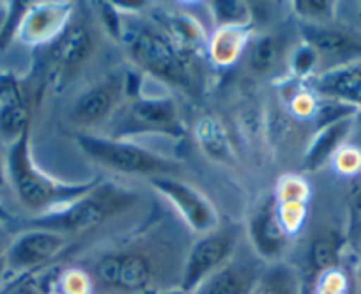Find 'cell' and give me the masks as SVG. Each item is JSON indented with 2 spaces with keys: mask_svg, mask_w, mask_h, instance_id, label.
Wrapping results in <instances>:
<instances>
[{
  "mask_svg": "<svg viewBox=\"0 0 361 294\" xmlns=\"http://www.w3.org/2000/svg\"><path fill=\"white\" fill-rule=\"evenodd\" d=\"M6 174L20 204L32 213H39V216L68 206L99 183H64L37 169L30 154V128L9 144Z\"/></svg>",
  "mask_w": 361,
  "mask_h": 294,
  "instance_id": "1",
  "label": "cell"
},
{
  "mask_svg": "<svg viewBox=\"0 0 361 294\" xmlns=\"http://www.w3.org/2000/svg\"><path fill=\"white\" fill-rule=\"evenodd\" d=\"M119 37H123L128 55L138 69L166 84L190 85L192 73L188 62L169 34L147 23L138 22L124 27L121 22Z\"/></svg>",
  "mask_w": 361,
  "mask_h": 294,
  "instance_id": "2",
  "label": "cell"
},
{
  "mask_svg": "<svg viewBox=\"0 0 361 294\" xmlns=\"http://www.w3.org/2000/svg\"><path fill=\"white\" fill-rule=\"evenodd\" d=\"M131 200H133V195L128 193L126 190L99 181L85 195L73 200L59 211L43 214L34 220L29 227L55 231L64 236L82 234L102 226L106 218L114 216L126 206H130Z\"/></svg>",
  "mask_w": 361,
  "mask_h": 294,
  "instance_id": "3",
  "label": "cell"
},
{
  "mask_svg": "<svg viewBox=\"0 0 361 294\" xmlns=\"http://www.w3.org/2000/svg\"><path fill=\"white\" fill-rule=\"evenodd\" d=\"M80 149L85 157L106 169L131 176H176L179 172L177 165L169 158H163L140 145L119 138L98 137V135H80L76 138Z\"/></svg>",
  "mask_w": 361,
  "mask_h": 294,
  "instance_id": "4",
  "label": "cell"
},
{
  "mask_svg": "<svg viewBox=\"0 0 361 294\" xmlns=\"http://www.w3.org/2000/svg\"><path fill=\"white\" fill-rule=\"evenodd\" d=\"M135 135L183 137L185 126L176 102L170 98L137 96L126 105H121L109 121V137L126 140Z\"/></svg>",
  "mask_w": 361,
  "mask_h": 294,
  "instance_id": "5",
  "label": "cell"
},
{
  "mask_svg": "<svg viewBox=\"0 0 361 294\" xmlns=\"http://www.w3.org/2000/svg\"><path fill=\"white\" fill-rule=\"evenodd\" d=\"M68 245V236L55 231L29 227L20 233L15 240L9 241L6 261L8 273L15 276L32 275L34 271L43 268L54 261Z\"/></svg>",
  "mask_w": 361,
  "mask_h": 294,
  "instance_id": "6",
  "label": "cell"
},
{
  "mask_svg": "<svg viewBox=\"0 0 361 294\" xmlns=\"http://www.w3.org/2000/svg\"><path fill=\"white\" fill-rule=\"evenodd\" d=\"M235 247V236L232 233H213L204 234L195 241L186 255L185 266L180 271L179 289L185 294H192L207 276L213 275L216 269L227 261Z\"/></svg>",
  "mask_w": 361,
  "mask_h": 294,
  "instance_id": "7",
  "label": "cell"
},
{
  "mask_svg": "<svg viewBox=\"0 0 361 294\" xmlns=\"http://www.w3.org/2000/svg\"><path fill=\"white\" fill-rule=\"evenodd\" d=\"M96 278L106 289L126 294L145 293L152 280V262L142 252H110L96 264Z\"/></svg>",
  "mask_w": 361,
  "mask_h": 294,
  "instance_id": "8",
  "label": "cell"
},
{
  "mask_svg": "<svg viewBox=\"0 0 361 294\" xmlns=\"http://www.w3.org/2000/svg\"><path fill=\"white\" fill-rule=\"evenodd\" d=\"M151 186L172 204L173 209L183 216V220H185L190 229L200 234H209L216 231V209L195 188H192V186L183 181H177L170 176L152 178Z\"/></svg>",
  "mask_w": 361,
  "mask_h": 294,
  "instance_id": "9",
  "label": "cell"
},
{
  "mask_svg": "<svg viewBox=\"0 0 361 294\" xmlns=\"http://www.w3.org/2000/svg\"><path fill=\"white\" fill-rule=\"evenodd\" d=\"M303 43L317 54L319 64H329L328 69L354 64L361 59V36L340 27L326 23H300Z\"/></svg>",
  "mask_w": 361,
  "mask_h": 294,
  "instance_id": "10",
  "label": "cell"
},
{
  "mask_svg": "<svg viewBox=\"0 0 361 294\" xmlns=\"http://www.w3.org/2000/svg\"><path fill=\"white\" fill-rule=\"evenodd\" d=\"M126 92L124 78L112 75L78 96L69 110V119L80 128H94L112 119Z\"/></svg>",
  "mask_w": 361,
  "mask_h": 294,
  "instance_id": "11",
  "label": "cell"
},
{
  "mask_svg": "<svg viewBox=\"0 0 361 294\" xmlns=\"http://www.w3.org/2000/svg\"><path fill=\"white\" fill-rule=\"evenodd\" d=\"M250 241L253 245V250L262 259H276L282 255L289 245L290 234L283 227L282 218H280L279 202L276 197L271 195L260 204L255 213L250 218Z\"/></svg>",
  "mask_w": 361,
  "mask_h": 294,
  "instance_id": "12",
  "label": "cell"
},
{
  "mask_svg": "<svg viewBox=\"0 0 361 294\" xmlns=\"http://www.w3.org/2000/svg\"><path fill=\"white\" fill-rule=\"evenodd\" d=\"M71 11V4H57V2L34 4L32 8H27L16 36H20L23 43L30 44L55 39L69 23Z\"/></svg>",
  "mask_w": 361,
  "mask_h": 294,
  "instance_id": "13",
  "label": "cell"
},
{
  "mask_svg": "<svg viewBox=\"0 0 361 294\" xmlns=\"http://www.w3.org/2000/svg\"><path fill=\"white\" fill-rule=\"evenodd\" d=\"M262 269L248 261H227L192 294H252Z\"/></svg>",
  "mask_w": 361,
  "mask_h": 294,
  "instance_id": "14",
  "label": "cell"
},
{
  "mask_svg": "<svg viewBox=\"0 0 361 294\" xmlns=\"http://www.w3.org/2000/svg\"><path fill=\"white\" fill-rule=\"evenodd\" d=\"M315 92L322 98L347 103L354 109H361V62L324 69L314 78Z\"/></svg>",
  "mask_w": 361,
  "mask_h": 294,
  "instance_id": "15",
  "label": "cell"
},
{
  "mask_svg": "<svg viewBox=\"0 0 361 294\" xmlns=\"http://www.w3.org/2000/svg\"><path fill=\"white\" fill-rule=\"evenodd\" d=\"M92 51H94V34L87 23L80 22L68 23L66 29L55 37L54 48H51L55 62L64 71L80 68Z\"/></svg>",
  "mask_w": 361,
  "mask_h": 294,
  "instance_id": "16",
  "label": "cell"
},
{
  "mask_svg": "<svg viewBox=\"0 0 361 294\" xmlns=\"http://www.w3.org/2000/svg\"><path fill=\"white\" fill-rule=\"evenodd\" d=\"M354 126V117H345L336 123L326 124L315 130L310 144L305 153V169L308 171H317L328 160H331L345 142L347 135L350 133Z\"/></svg>",
  "mask_w": 361,
  "mask_h": 294,
  "instance_id": "17",
  "label": "cell"
},
{
  "mask_svg": "<svg viewBox=\"0 0 361 294\" xmlns=\"http://www.w3.org/2000/svg\"><path fill=\"white\" fill-rule=\"evenodd\" d=\"M308 192L310 190H308L307 183L298 178L283 179L279 186V195L275 197L279 202L280 218H282L283 227L290 234V238L296 236V233L305 223Z\"/></svg>",
  "mask_w": 361,
  "mask_h": 294,
  "instance_id": "18",
  "label": "cell"
},
{
  "mask_svg": "<svg viewBox=\"0 0 361 294\" xmlns=\"http://www.w3.org/2000/svg\"><path fill=\"white\" fill-rule=\"evenodd\" d=\"M252 294H303V283L293 266L275 262L262 269Z\"/></svg>",
  "mask_w": 361,
  "mask_h": 294,
  "instance_id": "19",
  "label": "cell"
},
{
  "mask_svg": "<svg viewBox=\"0 0 361 294\" xmlns=\"http://www.w3.org/2000/svg\"><path fill=\"white\" fill-rule=\"evenodd\" d=\"M248 27L218 29L207 43L209 55L214 64L221 66V68L234 64L248 44Z\"/></svg>",
  "mask_w": 361,
  "mask_h": 294,
  "instance_id": "20",
  "label": "cell"
},
{
  "mask_svg": "<svg viewBox=\"0 0 361 294\" xmlns=\"http://www.w3.org/2000/svg\"><path fill=\"white\" fill-rule=\"evenodd\" d=\"M29 128V110L22 102L18 92H6V98L0 105V133L9 140H16Z\"/></svg>",
  "mask_w": 361,
  "mask_h": 294,
  "instance_id": "21",
  "label": "cell"
},
{
  "mask_svg": "<svg viewBox=\"0 0 361 294\" xmlns=\"http://www.w3.org/2000/svg\"><path fill=\"white\" fill-rule=\"evenodd\" d=\"M283 44L276 36H260L250 47V68L257 75H269L282 61Z\"/></svg>",
  "mask_w": 361,
  "mask_h": 294,
  "instance_id": "22",
  "label": "cell"
},
{
  "mask_svg": "<svg viewBox=\"0 0 361 294\" xmlns=\"http://www.w3.org/2000/svg\"><path fill=\"white\" fill-rule=\"evenodd\" d=\"M340 254H342V238L335 233L322 234L312 243L308 259L312 268L317 269L319 273H324L338 268Z\"/></svg>",
  "mask_w": 361,
  "mask_h": 294,
  "instance_id": "23",
  "label": "cell"
},
{
  "mask_svg": "<svg viewBox=\"0 0 361 294\" xmlns=\"http://www.w3.org/2000/svg\"><path fill=\"white\" fill-rule=\"evenodd\" d=\"M211 15L218 29L227 27H250L252 8L243 0H214L211 2Z\"/></svg>",
  "mask_w": 361,
  "mask_h": 294,
  "instance_id": "24",
  "label": "cell"
},
{
  "mask_svg": "<svg viewBox=\"0 0 361 294\" xmlns=\"http://www.w3.org/2000/svg\"><path fill=\"white\" fill-rule=\"evenodd\" d=\"M169 34L177 48L186 55L188 50H197L204 41V32L197 20L190 16H170L169 18Z\"/></svg>",
  "mask_w": 361,
  "mask_h": 294,
  "instance_id": "25",
  "label": "cell"
},
{
  "mask_svg": "<svg viewBox=\"0 0 361 294\" xmlns=\"http://www.w3.org/2000/svg\"><path fill=\"white\" fill-rule=\"evenodd\" d=\"M293 11L303 23H326L333 18L335 2L328 0H296L293 2Z\"/></svg>",
  "mask_w": 361,
  "mask_h": 294,
  "instance_id": "26",
  "label": "cell"
},
{
  "mask_svg": "<svg viewBox=\"0 0 361 294\" xmlns=\"http://www.w3.org/2000/svg\"><path fill=\"white\" fill-rule=\"evenodd\" d=\"M199 138L211 157L225 158L228 154V145L225 133L220 130V126H218L216 123H213L211 119H206L200 124Z\"/></svg>",
  "mask_w": 361,
  "mask_h": 294,
  "instance_id": "27",
  "label": "cell"
},
{
  "mask_svg": "<svg viewBox=\"0 0 361 294\" xmlns=\"http://www.w3.org/2000/svg\"><path fill=\"white\" fill-rule=\"evenodd\" d=\"M333 164L340 174L356 178L361 172V149L356 145H342L333 157Z\"/></svg>",
  "mask_w": 361,
  "mask_h": 294,
  "instance_id": "28",
  "label": "cell"
},
{
  "mask_svg": "<svg viewBox=\"0 0 361 294\" xmlns=\"http://www.w3.org/2000/svg\"><path fill=\"white\" fill-rule=\"evenodd\" d=\"M290 66H293V73L298 78H307L319 66V57L308 44L301 43V47L294 51Z\"/></svg>",
  "mask_w": 361,
  "mask_h": 294,
  "instance_id": "29",
  "label": "cell"
},
{
  "mask_svg": "<svg viewBox=\"0 0 361 294\" xmlns=\"http://www.w3.org/2000/svg\"><path fill=\"white\" fill-rule=\"evenodd\" d=\"M347 289H349V282H347L345 273L335 268L321 273L314 294H347Z\"/></svg>",
  "mask_w": 361,
  "mask_h": 294,
  "instance_id": "30",
  "label": "cell"
},
{
  "mask_svg": "<svg viewBox=\"0 0 361 294\" xmlns=\"http://www.w3.org/2000/svg\"><path fill=\"white\" fill-rule=\"evenodd\" d=\"M32 275H20L6 280L4 286L0 287V294H48Z\"/></svg>",
  "mask_w": 361,
  "mask_h": 294,
  "instance_id": "31",
  "label": "cell"
},
{
  "mask_svg": "<svg viewBox=\"0 0 361 294\" xmlns=\"http://www.w3.org/2000/svg\"><path fill=\"white\" fill-rule=\"evenodd\" d=\"M61 289L64 294H89L90 280L78 269H69L62 275Z\"/></svg>",
  "mask_w": 361,
  "mask_h": 294,
  "instance_id": "32",
  "label": "cell"
},
{
  "mask_svg": "<svg viewBox=\"0 0 361 294\" xmlns=\"http://www.w3.org/2000/svg\"><path fill=\"white\" fill-rule=\"evenodd\" d=\"M350 204H353V211L361 216V172L354 178L353 190H350Z\"/></svg>",
  "mask_w": 361,
  "mask_h": 294,
  "instance_id": "33",
  "label": "cell"
},
{
  "mask_svg": "<svg viewBox=\"0 0 361 294\" xmlns=\"http://www.w3.org/2000/svg\"><path fill=\"white\" fill-rule=\"evenodd\" d=\"M8 245L2 236V231H0V287L4 286L6 275H8V261H6V252H8Z\"/></svg>",
  "mask_w": 361,
  "mask_h": 294,
  "instance_id": "34",
  "label": "cell"
},
{
  "mask_svg": "<svg viewBox=\"0 0 361 294\" xmlns=\"http://www.w3.org/2000/svg\"><path fill=\"white\" fill-rule=\"evenodd\" d=\"M9 4H0V34L6 29V23L9 20Z\"/></svg>",
  "mask_w": 361,
  "mask_h": 294,
  "instance_id": "35",
  "label": "cell"
},
{
  "mask_svg": "<svg viewBox=\"0 0 361 294\" xmlns=\"http://www.w3.org/2000/svg\"><path fill=\"white\" fill-rule=\"evenodd\" d=\"M8 183V174H6V161L0 160V188Z\"/></svg>",
  "mask_w": 361,
  "mask_h": 294,
  "instance_id": "36",
  "label": "cell"
},
{
  "mask_svg": "<svg viewBox=\"0 0 361 294\" xmlns=\"http://www.w3.org/2000/svg\"><path fill=\"white\" fill-rule=\"evenodd\" d=\"M9 220H11V214H9L8 209L0 204V222H9Z\"/></svg>",
  "mask_w": 361,
  "mask_h": 294,
  "instance_id": "37",
  "label": "cell"
},
{
  "mask_svg": "<svg viewBox=\"0 0 361 294\" xmlns=\"http://www.w3.org/2000/svg\"><path fill=\"white\" fill-rule=\"evenodd\" d=\"M356 278H357V282L361 283V266H360V268H357V271H356Z\"/></svg>",
  "mask_w": 361,
  "mask_h": 294,
  "instance_id": "38",
  "label": "cell"
}]
</instances>
